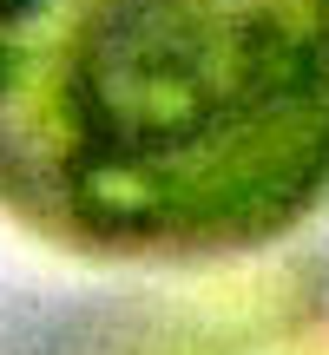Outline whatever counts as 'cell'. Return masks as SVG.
I'll return each mask as SVG.
<instances>
[{"label":"cell","mask_w":329,"mask_h":355,"mask_svg":"<svg viewBox=\"0 0 329 355\" xmlns=\"http://www.w3.org/2000/svg\"><path fill=\"white\" fill-rule=\"evenodd\" d=\"M329 198V0H0V211L112 263H211Z\"/></svg>","instance_id":"cell-1"},{"label":"cell","mask_w":329,"mask_h":355,"mask_svg":"<svg viewBox=\"0 0 329 355\" xmlns=\"http://www.w3.org/2000/svg\"><path fill=\"white\" fill-rule=\"evenodd\" d=\"M66 355H329V283H251L106 322Z\"/></svg>","instance_id":"cell-2"}]
</instances>
